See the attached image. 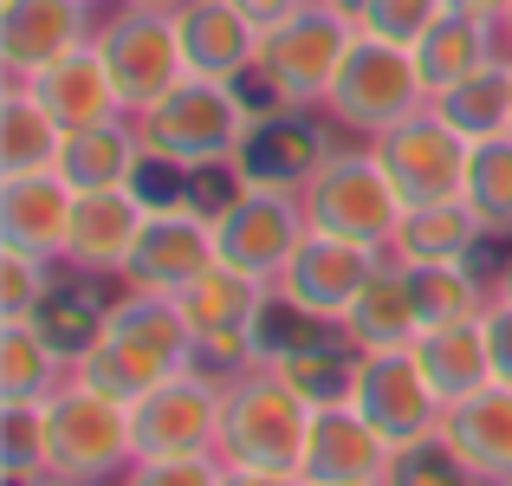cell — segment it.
I'll return each instance as SVG.
<instances>
[{
    "label": "cell",
    "instance_id": "1",
    "mask_svg": "<svg viewBox=\"0 0 512 486\" xmlns=\"http://www.w3.org/2000/svg\"><path fill=\"white\" fill-rule=\"evenodd\" d=\"M195 363H201V350H195L188 318L175 312V299L124 286L111 299V312H104V337L72 363V376L85 389H98V396H111V402H137L150 383L182 376V370H195Z\"/></svg>",
    "mask_w": 512,
    "mask_h": 486
},
{
    "label": "cell",
    "instance_id": "2",
    "mask_svg": "<svg viewBox=\"0 0 512 486\" xmlns=\"http://www.w3.org/2000/svg\"><path fill=\"white\" fill-rule=\"evenodd\" d=\"M253 124V98L240 85H221V78H182L169 98H156L150 111H137V137L143 156L163 162V169H234L240 150H247Z\"/></svg>",
    "mask_w": 512,
    "mask_h": 486
},
{
    "label": "cell",
    "instance_id": "3",
    "mask_svg": "<svg viewBox=\"0 0 512 486\" xmlns=\"http://www.w3.org/2000/svg\"><path fill=\"white\" fill-rule=\"evenodd\" d=\"M312 409L299 389L279 376V363H240L221 376V454L227 467H279L299 474L305 435H312Z\"/></svg>",
    "mask_w": 512,
    "mask_h": 486
},
{
    "label": "cell",
    "instance_id": "4",
    "mask_svg": "<svg viewBox=\"0 0 512 486\" xmlns=\"http://www.w3.org/2000/svg\"><path fill=\"white\" fill-rule=\"evenodd\" d=\"M350 39H357V20L338 13V7H325V0H312V7H299L286 26H273V33L260 39V65H253L266 104H273V111H325L331 78H338Z\"/></svg>",
    "mask_w": 512,
    "mask_h": 486
},
{
    "label": "cell",
    "instance_id": "5",
    "mask_svg": "<svg viewBox=\"0 0 512 486\" xmlns=\"http://www.w3.org/2000/svg\"><path fill=\"white\" fill-rule=\"evenodd\" d=\"M325 111H331L338 130H350V137H363V143L396 130L402 117L428 111V85H422V72H415V52L357 33L350 52H344V65H338V78H331Z\"/></svg>",
    "mask_w": 512,
    "mask_h": 486
},
{
    "label": "cell",
    "instance_id": "6",
    "mask_svg": "<svg viewBox=\"0 0 512 486\" xmlns=\"http://www.w3.org/2000/svg\"><path fill=\"white\" fill-rule=\"evenodd\" d=\"M266 305H273V286L240 266L214 260L201 279H188L175 292V312L188 318L195 331V350H201V370L227 376L240 363H266L260 357V324H266Z\"/></svg>",
    "mask_w": 512,
    "mask_h": 486
},
{
    "label": "cell",
    "instance_id": "7",
    "mask_svg": "<svg viewBox=\"0 0 512 486\" xmlns=\"http://www.w3.org/2000/svg\"><path fill=\"white\" fill-rule=\"evenodd\" d=\"M305 221H312L318 234H338V240L389 253V234H396V221H402V195L383 175V162H376L370 143H363V150H331L312 169V182H305Z\"/></svg>",
    "mask_w": 512,
    "mask_h": 486
},
{
    "label": "cell",
    "instance_id": "8",
    "mask_svg": "<svg viewBox=\"0 0 512 486\" xmlns=\"http://www.w3.org/2000/svg\"><path fill=\"white\" fill-rule=\"evenodd\" d=\"M46 461L65 480H98L117 486L124 467L137 461V435H130V402H111L98 389L72 383L46 402Z\"/></svg>",
    "mask_w": 512,
    "mask_h": 486
},
{
    "label": "cell",
    "instance_id": "9",
    "mask_svg": "<svg viewBox=\"0 0 512 486\" xmlns=\"http://www.w3.org/2000/svg\"><path fill=\"white\" fill-rule=\"evenodd\" d=\"M305 234H312V221H305L299 188L240 182L234 175V195L214 208V247H221V260L253 273V279H266V286L286 273V260L299 253Z\"/></svg>",
    "mask_w": 512,
    "mask_h": 486
},
{
    "label": "cell",
    "instance_id": "10",
    "mask_svg": "<svg viewBox=\"0 0 512 486\" xmlns=\"http://www.w3.org/2000/svg\"><path fill=\"white\" fill-rule=\"evenodd\" d=\"M344 402L389 441V448H409V441L435 435L441 409H448V402L435 396V383H428V370L415 363V344H402V350H357Z\"/></svg>",
    "mask_w": 512,
    "mask_h": 486
},
{
    "label": "cell",
    "instance_id": "11",
    "mask_svg": "<svg viewBox=\"0 0 512 486\" xmlns=\"http://www.w3.org/2000/svg\"><path fill=\"white\" fill-rule=\"evenodd\" d=\"M98 46H104V65H111L117 98H124V111H130V117L150 111L156 98H169V91L188 78L182 33H175V13L124 7V0H117L111 20L98 26Z\"/></svg>",
    "mask_w": 512,
    "mask_h": 486
},
{
    "label": "cell",
    "instance_id": "12",
    "mask_svg": "<svg viewBox=\"0 0 512 486\" xmlns=\"http://www.w3.org/2000/svg\"><path fill=\"white\" fill-rule=\"evenodd\" d=\"M370 150H376V162H383V175L396 182L402 208L461 201L467 195V156H474V143H467L448 117H435V104L415 111V117H402L396 130H383Z\"/></svg>",
    "mask_w": 512,
    "mask_h": 486
},
{
    "label": "cell",
    "instance_id": "13",
    "mask_svg": "<svg viewBox=\"0 0 512 486\" xmlns=\"http://www.w3.org/2000/svg\"><path fill=\"white\" fill-rule=\"evenodd\" d=\"M130 435H137V461L214 454V441H221V376L195 363L182 376L150 383L130 402Z\"/></svg>",
    "mask_w": 512,
    "mask_h": 486
},
{
    "label": "cell",
    "instance_id": "14",
    "mask_svg": "<svg viewBox=\"0 0 512 486\" xmlns=\"http://www.w3.org/2000/svg\"><path fill=\"white\" fill-rule=\"evenodd\" d=\"M383 260H389V253L357 247V240H338V234H318V227H312V234L299 240V253L286 260V273L273 279V292H279V305H292V312H305V318L331 324V331H344L357 292L376 279V266H383Z\"/></svg>",
    "mask_w": 512,
    "mask_h": 486
},
{
    "label": "cell",
    "instance_id": "15",
    "mask_svg": "<svg viewBox=\"0 0 512 486\" xmlns=\"http://www.w3.org/2000/svg\"><path fill=\"white\" fill-rule=\"evenodd\" d=\"M214 260H221V247H214V214L188 208V201H156L117 279H124L130 292H163V299H175V292H182L188 279H201Z\"/></svg>",
    "mask_w": 512,
    "mask_h": 486
},
{
    "label": "cell",
    "instance_id": "16",
    "mask_svg": "<svg viewBox=\"0 0 512 486\" xmlns=\"http://www.w3.org/2000/svg\"><path fill=\"white\" fill-rule=\"evenodd\" d=\"M156 201L143 188H91V195L72 201V234H65V266L85 279L124 273L130 247H137L143 221H150Z\"/></svg>",
    "mask_w": 512,
    "mask_h": 486
},
{
    "label": "cell",
    "instance_id": "17",
    "mask_svg": "<svg viewBox=\"0 0 512 486\" xmlns=\"http://www.w3.org/2000/svg\"><path fill=\"white\" fill-rule=\"evenodd\" d=\"M20 85L33 91V104L65 130V137H72V130H91V124H111V117H130L124 98H117V78H111V65H104L98 39H85V46H72L65 59L39 65V72L20 78Z\"/></svg>",
    "mask_w": 512,
    "mask_h": 486
},
{
    "label": "cell",
    "instance_id": "18",
    "mask_svg": "<svg viewBox=\"0 0 512 486\" xmlns=\"http://www.w3.org/2000/svg\"><path fill=\"white\" fill-rule=\"evenodd\" d=\"M98 39L91 0H0V72L20 85L39 65L65 59L72 46Z\"/></svg>",
    "mask_w": 512,
    "mask_h": 486
},
{
    "label": "cell",
    "instance_id": "19",
    "mask_svg": "<svg viewBox=\"0 0 512 486\" xmlns=\"http://www.w3.org/2000/svg\"><path fill=\"white\" fill-rule=\"evenodd\" d=\"M389 441L363 422L350 402H318L312 409V435H305V461L299 480L305 486H370L389 474Z\"/></svg>",
    "mask_w": 512,
    "mask_h": 486
},
{
    "label": "cell",
    "instance_id": "20",
    "mask_svg": "<svg viewBox=\"0 0 512 486\" xmlns=\"http://www.w3.org/2000/svg\"><path fill=\"white\" fill-rule=\"evenodd\" d=\"M175 33H182L188 78H221V85H247L253 65H260V39H266L234 0H188L175 13Z\"/></svg>",
    "mask_w": 512,
    "mask_h": 486
},
{
    "label": "cell",
    "instance_id": "21",
    "mask_svg": "<svg viewBox=\"0 0 512 486\" xmlns=\"http://www.w3.org/2000/svg\"><path fill=\"white\" fill-rule=\"evenodd\" d=\"M72 201L78 188L59 169L39 175H0V247L39 253L65 266V234H72Z\"/></svg>",
    "mask_w": 512,
    "mask_h": 486
},
{
    "label": "cell",
    "instance_id": "22",
    "mask_svg": "<svg viewBox=\"0 0 512 486\" xmlns=\"http://www.w3.org/2000/svg\"><path fill=\"white\" fill-rule=\"evenodd\" d=\"M435 435L461 454L474 480H512V383H487L448 402Z\"/></svg>",
    "mask_w": 512,
    "mask_h": 486
},
{
    "label": "cell",
    "instance_id": "23",
    "mask_svg": "<svg viewBox=\"0 0 512 486\" xmlns=\"http://www.w3.org/2000/svg\"><path fill=\"white\" fill-rule=\"evenodd\" d=\"M487 247V227L480 214L461 201H422V208H402L396 234H389V260L396 266H461Z\"/></svg>",
    "mask_w": 512,
    "mask_h": 486
},
{
    "label": "cell",
    "instance_id": "24",
    "mask_svg": "<svg viewBox=\"0 0 512 486\" xmlns=\"http://www.w3.org/2000/svg\"><path fill=\"white\" fill-rule=\"evenodd\" d=\"M318 162H325V150H318V130L305 124V111H266L260 124H253L234 175L240 182H273V188H299L305 195Z\"/></svg>",
    "mask_w": 512,
    "mask_h": 486
},
{
    "label": "cell",
    "instance_id": "25",
    "mask_svg": "<svg viewBox=\"0 0 512 486\" xmlns=\"http://www.w3.org/2000/svg\"><path fill=\"white\" fill-rule=\"evenodd\" d=\"M143 137H137V117H111V124H91V130H72L65 137V156H59V175L91 195V188H137L143 175Z\"/></svg>",
    "mask_w": 512,
    "mask_h": 486
},
{
    "label": "cell",
    "instance_id": "26",
    "mask_svg": "<svg viewBox=\"0 0 512 486\" xmlns=\"http://www.w3.org/2000/svg\"><path fill=\"white\" fill-rule=\"evenodd\" d=\"M415 363L428 370L441 402H461L474 389L493 383V350H487V318H461V324H435L415 337Z\"/></svg>",
    "mask_w": 512,
    "mask_h": 486
},
{
    "label": "cell",
    "instance_id": "27",
    "mask_svg": "<svg viewBox=\"0 0 512 486\" xmlns=\"http://www.w3.org/2000/svg\"><path fill=\"white\" fill-rule=\"evenodd\" d=\"M506 39H500V20H480V13H441V26L415 46V72H422L428 98L448 85H461L467 72H480L487 59H500Z\"/></svg>",
    "mask_w": 512,
    "mask_h": 486
},
{
    "label": "cell",
    "instance_id": "28",
    "mask_svg": "<svg viewBox=\"0 0 512 486\" xmlns=\"http://www.w3.org/2000/svg\"><path fill=\"white\" fill-rule=\"evenodd\" d=\"M72 383V357L33 318L0 324V402H52Z\"/></svg>",
    "mask_w": 512,
    "mask_h": 486
},
{
    "label": "cell",
    "instance_id": "29",
    "mask_svg": "<svg viewBox=\"0 0 512 486\" xmlns=\"http://www.w3.org/2000/svg\"><path fill=\"white\" fill-rule=\"evenodd\" d=\"M415 292H409V266H396V260H383L376 266V279L357 292V305H350V318H344V337H350V350H402V344H415Z\"/></svg>",
    "mask_w": 512,
    "mask_h": 486
},
{
    "label": "cell",
    "instance_id": "30",
    "mask_svg": "<svg viewBox=\"0 0 512 486\" xmlns=\"http://www.w3.org/2000/svg\"><path fill=\"white\" fill-rule=\"evenodd\" d=\"M435 117H448L467 143H487V137H506L512 130V52L487 59L480 72H467L461 85L435 91Z\"/></svg>",
    "mask_w": 512,
    "mask_h": 486
},
{
    "label": "cell",
    "instance_id": "31",
    "mask_svg": "<svg viewBox=\"0 0 512 486\" xmlns=\"http://www.w3.org/2000/svg\"><path fill=\"white\" fill-rule=\"evenodd\" d=\"M59 156H65V130L33 104V91L7 78L0 85V175L59 169Z\"/></svg>",
    "mask_w": 512,
    "mask_h": 486
},
{
    "label": "cell",
    "instance_id": "32",
    "mask_svg": "<svg viewBox=\"0 0 512 486\" xmlns=\"http://www.w3.org/2000/svg\"><path fill=\"white\" fill-rule=\"evenodd\" d=\"M409 292H415V324L422 331L461 324V318H487V305H493V286H480V273L467 260L461 266H409Z\"/></svg>",
    "mask_w": 512,
    "mask_h": 486
},
{
    "label": "cell",
    "instance_id": "33",
    "mask_svg": "<svg viewBox=\"0 0 512 486\" xmlns=\"http://www.w3.org/2000/svg\"><path fill=\"white\" fill-rule=\"evenodd\" d=\"M467 208L480 214L487 240H512V130L474 143V156H467Z\"/></svg>",
    "mask_w": 512,
    "mask_h": 486
},
{
    "label": "cell",
    "instance_id": "34",
    "mask_svg": "<svg viewBox=\"0 0 512 486\" xmlns=\"http://www.w3.org/2000/svg\"><path fill=\"white\" fill-rule=\"evenodd\" d=\"M104 312H111V299H98V292H91V279L78 273V286H52V299L39 305L33 324L78 363V357H85V350L104 337Z\"/></svg>",
    "mask_w": 512,
    "mask_h": 486
},
{
    "label": "cell",
    "instance_id": "35",
    "mask_svg": "<svg viewBox=\"0 0 512 486\" xmlns=\"http://www.w3.org/2000/svg\"><path fill=\"white\" fill-rule=\"evenodd\" d=\"M0 467L7 486H26L52 474L46 461V402H0Z\"/></svg>",
    "mask_w": 512,
    "mask_h": 486
},
{
    "label": "cell",
    "instance_id": "36",
    "mask_svg": "<svg viewBox=\"0 0 512 486\" xmlns=\"http://www.w3.org/2000/svg\"><path fill=\"white\" fill-rule=\"evenodd\" d=\"M266 363H279V376H286V383L299 389L305 402H344L357 350H350V357H338V350H325V337H318V344H299V350H286V357H266Z\"/></svg>",
    "mask_w": 512,
    "mask_h": 486
},
{
    "label": "cell",
    "instance_id": "37",
    "mask_svg": "<svg viewBox=\"0 0 512 486\" xmlns=\"http://www.w3.org/2000/svg\"><path fill=\"white\" fill-rule=\"evenodd\" d=\"M59 286V260H39V253L0 247V324L7 318H39V305Z\"/></svg>",
    "mask_w": 512,
    "mask_h": 486
},
{
    "label": "cell",
    "instance_id": "38",
    "mask_svg": "<svg viewBox=\"0 0 512 486\" xmlns=\"http://www.w3.org/2000/svg\"><path fill=\"white\" fill-rule=\"evenodd\" d=\"M383 486H480V480L467 474V461L441 435H422V441H409V448L389 454Z\"/></svg>",
    "mask_w": 512,
    "mask_h": 486
},
{
    "label": "cell",
    "instance_id": "39",
    "mask_svg": "<svg viewBox=\"0 0 512 486\" xmlns=\"http://www.w3.org/2000/svg\"><path fill=\"white\" fill-rule=\"evenodd\" d=\"M441 13H448V0H370V7L357 13V33L389 39V46H409L415 52L441 26Z\"/></svg>",
    "mask_w": 512,
    "mask_h": 486
},
{
    "label": "cell",
    "instance_id": "40",
    "mask_svg": "<svg viewBox=\"0 0 512 486\" xmlns=\"http://www.w3.org/2000/svg\"><path fill=\"white\" fill-rule=\"evenodd\" d=\"M221 454H169V461H130L117 486H221Z\"/></svg>",
    "mask_w": 512,
    "mask_h": 486
},
{
    "label": "cell",
    "instance_id": "41",
    "mask_svg": "<svg viewBox=\"0 0 512 486\" xmlns=\"http://www.w3.org/2000/svg\"><path fill=\"white\" fill-rule=\"evenodd\" d=\"M487 350H493V383H512V305H487Z\"/></svg>",
    "mask_w": 512,
    "mask_h": 486
},
{
    "label": "cell",
    "instance_id": "42",
    "mask_svg": "<svg viewBox=\"0 0 512 486\" xmlns=\"http://www.w3.org/2000/svg\"><path fill=\"white\" fill-rule=\"evenodd\" d=\"M234 7L247 13V20L260 26V33H273V26H286L292 13H299V7H312V0H234Z\"/></svg>",
    "mask_w": 512,
    "mask_h": 486
},
{
    "label": "cell",
    "instance_id": "43",
    "mask_svg": "<svg viewBox=\"0 0 512 486\" xmlns=\"http://www.w3.org/2000/svg\"><path fill=\"white\" fill-rule=\"evenodd\" d=\"M221 486H305L299 474H279V467H227Z\"/></svg>",
    "mask_w": 512,
    "mask_h": 486
},
{
    "label": "cell",
    "instance_id": "44",
    "mask_svg": "<svg viewBox=\"0 0 512 486\" xmlns=\"http://www.w3.org/2000/svg\"><path fill=\"white\" fill-rule=\"evenodd\" d=\"M454 13H480V20H506V7L512 0H448Z\"/></svg>",
    "mask_w": 512,
    "mask_h": 486
},
{
    "label": "cell",
    "instance_id": "45",
    "mask_svg": "<svg viewBox=\"0 0 512 486\" xmlns=\"http://www.w3.org/2000/svg\"><path fill=\"white\" fill-rule=\"evenodd\" d=\"M493 305H512V260L493 273Z\"/></svg>",
    "mask_w": 512,
    "mask_h": 486
},
{
    "label": "cell",
    "instance_id": "46",
    "mask_svg": "<svg viewBox=\"0 0 512 486\" xmlns=\"http://www.w3.org/2000/svg\"><path fill=\"white\" fill-rule=\"evenodd\" d=\"M124 7H156V13H182L188 0H124Z\"/></svg>",
    "mask_w": 512,
    "mask_h": 486
},
{
    "label": "cell",
    "instance_id": "47",
    "mask_svg": "<svg viewBox=\"0 0 512 486\" xmlns=\"http://www.w3.org/2000/svg\"><path fill=\"white\" fill-rule=\"evenodd\" d=\"M26 486H98V480H65V474H39V480H26Z\"/></svg>",
    "mask_w": 512,
    "mask_h": 486
},
{
    "label": "cell",
    "instance_id": "48",
    "mask_svg": "<svg viewBox=\"0 0 512 486\" xmlns=\"http://www.w3.org/2000/svg\"><path fill=\"white\" fill-rule=\"evenodd\" d=\"M325 7H338V13H350V20H357V13L370 7V0H325Z\"/></svg>",
    "mask_w": 512,
    "mask_h": 486
},
{
    "label": "cell",
    "instance_id": "49",
    "mask_svg": "<svg viewBox=\"0 0 512 486\" xmlns=\"http://www.w3.org/2000/svg\"><path fill=\"white\" fill-rule=\"evenodd\" d=\"M500 39H506V52H512V7H506V20H500Z\"/></svg>",
    "mask_w": 512,
    "mask_h": 486
},
{
    "label": "cell",
    "instance_id": "50",
    "mask_svg": "<svg viewBox=\"0 0 512 486\" xmlns=\"http://www.w3.org/2000/svg\"><path fill=\"white\" fill-rule=\"evenodd\" d=\"M480 486H512V480H480Z\"/></svg>",
    "mask_w": 512,
    "mask_h": 486
},
{
    "label": "cell",
    "instance_id": "51",
    "mask_svg": "<svg viewBox=\"0 0 512 486\" xmlns=\"http://www.w3.org/2000/svg\"><path fill=\"white\" fill-rule=\"evenodd\" d=\"M91 7H104V0H91Z\"/></svg>",
    "mask_w": 512,
    "mask_h": 486
},
{
    "label": "cell",
    "instance_id": "52",
    "mask_svg": "<svg viewBox=\"0 0 512 486\" xmlns=\"http://www.w3.org/2000/svg\"><path fill=\"white\" fill-rule=\"evenodd\" d=\"M370 486H383V480H370Z\"/></svg>",
    "mask_w": 512,
    "mask_h": 486
}]
</instances>
